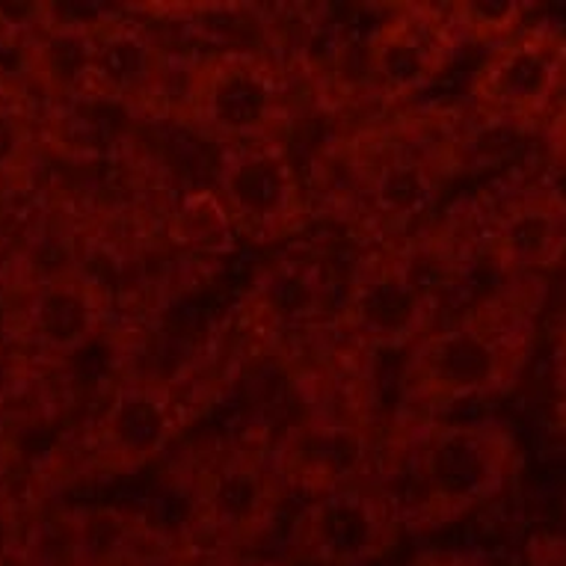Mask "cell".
<instances>
[{"label":"cell","instance_id":"6","mask_svg":"<svg viewBox=\"0 0 566 566\" xmlns=\"http://www.w3.org/2000/svg\"><path fill=\"white\" fill-rule=\"evenodd\" d=\"M566 86V28L534 19L492 48L469 81V111L483 128L539 134Z\"/></svg>","mask_w":566,"mask_h":566},{"label":"cell","instance_id":"10","mask_svg":"<svg viewBox=\"0 0 566 566\" xmlns=\"http://www.w3.org/2000/svg\"><path fill=\"white\" fill-rule=\"evenodd\" d=\"M460 51L446 3H400L365 36L363 69L382 102L407 104L428 93Z\"/></svg>","mask_w":566,"mask_h":566},{"label":"cell","instance_id":"22","mask_svg":"<svg viewBox=\"0 0 566 566\" xmlns=\"http://www.w3.org/2000/svg\"><path fill=\"white\" fill-rule=\"evenodd\" d=\"M45 30L42 3L36 0H0V45L28 51Z\"/></svg>","mask_w":566,"mask_h":566},{"label":"cell","instance_id":"14","mask_svg":"<svg viewBox=\"0 0 566 566\" xmlns=\"http://www.w3.org/2000/svg\"><path fill=\"white\" fill-rule=\"evenodd\" d=\"M347 164L368 211L389 226L421 220L448 185L446 155L412 139H359Z\"/></svg>","mask_w":566,"mask_h":566},{"label":"cell","instance_id":"2","mask_svg":"<svg viewBox=\"0 0 566 566\" xmlns=\"http://www.w3.org/2000/svg\"><path fill=\"white\" fill-rule=\"evenodd\" d=\"M522 442L495 416L412 412L380 460L377 483L412 534L448 528L483 511L522 474Z\"/></svg>","mask_w":566,"mask_h":566},{"label":"cell","instance_id":"21","mask_svg":"<svg viewBox=\"0 0 566 566\" xmlns=\"http://www.w3.org/2000/svg\"><path fill=\"white\" fill-rule=\"evenodd\" d=\"M30 139H33V128H30V116L24 107L0 95V176L12 172L28 158Z\"/></svg>","mask_w":566,"mask_h":566},{"label":"cell","instance_id":"25","mask_svg":"<svg viewBox=\"0 0 566 566\" xmlns=\"http://www.w3.org/2000/svg\"><path fill=\"white\" fill-rule=\"evenodd\" d=\"M409 566H495L483 555L474 552H428V555H418Z\"/></svg>","mask_w":566,"mask_h":566},{"label":"cell","instance_id":"4","mask_svg":"<svg viewBox=\"0 0 566 566\" xmlns=\"http://www.w3.org/2000/svg\"><path fill=\"white\" fill-rule=\"evenodd\" d=\"M185 490L196 531L229 552H250L273 537L289 499L270 448L247 442L196 454Z\"/></svg>","mask_w":566,"mask_h":566},{"label":"cell","instance_id":"1","mask_svg":"<svg viewBox=\"0 0 566 566\" xmlns=\"http://www.w3.org/2000/svg\"><path fill=\"white\" fill-rule=\"evenodd\" d=\"M546 300V279H499L439 321L400 365L407 407L451 416L511 395L537 353Z\"/></svg>","mask_w":566,"mask_h":566},{"label":"cell","instance_id":"8","mask_svg":"<svg viewBox=\"0 0 566 566\" xmlns=\"http://www.w3.org/2000/svg\"><path fill=\"white\" fill-rule=\"evenodd\" d=\"M478 250L499 279H546L566 264V185L520 176L478 217Z\"/></svg>","mask_w":566,"mask_h":566},{"label":"cell","instance_id":"7","mask_svg":"<svg viewBox=\"0 0 566 566\" xmlns=\"http://www.w3.org/2000/svg\"><path fill=\"white\" fill-rule=\"evenodd\" d=\"M211 190L238 238L255 247L291 241L312 220L308 187L282 137L217 149Z\"/></svg>","mask_w":566,"mask_h":566},{"label":"cell","instance_id":"24","mask_svg":"<svg viewBox=\"0 0 566 566\" xmlns=\"http://www.w3.org/2000/svg\"><path fill=\"white\" fill-rule=\"evenodd\" d=\"M134 566H196V560L187 555L185 548L176 546V543L158 539Z\"/></svg>","mask_w":566,"mask_h":566},{"label":"cell","instance_id":"17","mask_svg":"<svg viewBox=\"0 0 566 566\" xmlns=\"http://www.w3.org/2000/svg\"><path fill=\"white\" fill-rule=\"evenodd\" d=\"M93 42L90 36L72 33H48L24 51L28 72L45 95L56 104L90 98V77H93Z\"/></svg>","mask_w":566,"mask_h":566},{"label":"cell","instance_id":"3","mask_svg":"<svg viewBox=\"0 0 566 566\" xmlns=\"http://www.w3.org/2000/svg\"><path fill=\"white\" fill-rule=\"evenodd\" d=\"M291 119L285 69L255 48H223L196 54L178 125L217 149L279 139Z\"/></svg>","mask_w":566,"mask_h":566},{"label":"cell","instance_id":"15","mask_svg":"<svg viewBox=\"0 0 566 566\" xmlns=\"http://www.w3.org/2000/svg\"><path fill=\"white\" fill-rule=\"evenodd\" d=\"M111 312V289L75 268L33 285L24 308V333L39 353L72 359L102 338Z\"/></svg>","mask_w":566,"mask_h":566},{"label":"cell","instance_id":"11","mask_svg":"<svg viewBox=\"0 0 566 566\" xmlns=\"http://www.w3.org/2000/svg\"><path fill=\"white\" fill-rule=\"evenodd\" d=\"M270 457L289 492L303 499L377 481V446L368 424L353 412L315 409L297 418L270 446Z\"/></svg>","mask_w":566,"mask_h":566},{"label":"cell","instance_id":"26","mask_svg":"<svg viewBox=\"0 0 566 566\" xmlns=\"http://www.w3.org/2000/svg\"><path fill=\"white\" fill-rule=\"evenodd\" d=\"M557 380H560V398L566 403V326L564 338H560V347H557Z\"/></svg>","mask_w":566,"mask_h":566},{"label":"cell","instance_id":"19","mask_svg":"<svg viewBox=\"0 0 566 566\" xmlns=\"http://www.w3.org/2000/svg\"><path fill=\"white\" fill-rule=\"evenodd\" d=\"M534 3L525 0H454L446 3L448 24L460 48H483L490 54L528 21H534Z\"/></svg>","mask_w":566,"mask_h":566},{"label":"cell","instance_id":"5","mask_svg":"<svg viewBox=\"0 0 566 566\" xmlns=\"http://www.w3.org/2000/svg\"><path fill=\"white\" fill-rule=\"evenodd\" d=\"M335 321L359 350L407 356L439 324L437 282L412 250L374 247L342 282Z\"/></svg>","mask_w":566,"mask_h":566},{"label":"cell","instance_id":"12","mask_svg":"<svg viewBox=\"0 0 566 566\" xmlns=\"http://www.w3.org/2000/svg\"><path fill=\"white\" fill-rule=\"evenodd\" d=\"M187 400L176 382L134 377L113 391L95 421V451L111 472L134 474L172 451L187 428Z\"/></svg>","mask_w":566,"mask_h":566},{"label":"cell","instance_id":"13","mask_svg":"<svg viewBox=\"0 0 566 566\" xmlns=\"http://www.w3.org/2000/svg\"><path fill=\"white\" fill-rule=\"evenodd\" d=\"M342 285L324 259L282 252L255 268L243 291V321L264 342H291L326 324L338 312Z\"/></svg>","mask_w":566,"mask_h":566},{"label":"cell","instance_id":"18","mask_svg":"<svg viewBox=\"0 0 566 566\" xmlns=\"http://www.w3.org/2000/svg\"><path fill=\"white\" fill-rule=\"evenodd\" d=\"M167 234L181 250L211 255V259L232 252L241 241L234 232L232 217L211 187H199V190H187L178 196L169 208Z\"/></svg>","mask_w":566,"mask_h":566},{"label":"cell","instance_id":"20","mask_svg":"<svg viewBox=\"0 0 566 566\" xmlns=\"http://www.w3.org/2000/svg\"><path fill=\"white\" fill-rule=\"evenodd\" d=\"M48 33H72V36L95 39L116 15L119 7L107 3H86V0H45L42 3Z\"/></svg>","mask_w":566,"mask_h":566},{"label":"cell","instance_id":"16","mask_svg":"<svg viewBox=\"0 0 566 566\" xmlns=\"http://www.w3.org/2000/svg\"><path fill=\"white\" fill-rule=\"evenodd\" d=\"M75 566H134L158 543V528L143 511L84 507L72 511Z\"/></svg>","mask_w":566,"mask_h":566},{"label":"cell","instance_id":"23","mask_svg":"<svg viewBox=\"0 0 566 566\" xmlns=\"http://www.w3.org/2000/svg\"><path fill=\"white\" fill-rule=\"evenodd\" d=\"M537 137L543 143V151H546V160L552 164V169L566 172V86L555 107H552V113H548V119L543 122Z\"/></svg>","mask_w":566,"mask_h":566},{"label":"cell","instance_id":"9","mask_svg":"<svg viewBox=\"0 0 566 566\" xmlns=\"http://www.w3.org/2000/svg\"><path fill=\"white\" fill-rule=\"evenodd\" d=\"M407 534L377 481L308 495L285 528V548L306 566H374Z\"/></svg>","mask_w":566,"mask_h":566}]
</instances>
